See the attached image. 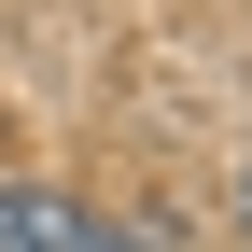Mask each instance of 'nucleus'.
Returning a JSON list of instances; mask_svg holds the SVG:
<instances>
[{"label": "nucleus", "instance_id": "obj_2", "mask_svg": "<svg viewBox=\"0 0 252 252\" xmlns=\"http://www.w3.org/2000/svg\"><path fill=\"white\" fill-rule=\"evenodd\" d=\"M70 252H154V238H140V224H98V210H84V238H70Z\"/></svg>", "mask_w": 252, "mask_h": 252}, {"label": "nucleus", "instance_id": "obj_1", "mask_svg": "<svg viewBox=\"0 0 252 252\" xmlns=\"http://www.w3.org/2000/svg\"><path fill=\"white\" fill-rule=\"evenodd\" d=\"M84 238V196H56V182H0V252H70Z\"/></svg>", "mask_w": 252, "mask_h": 252}]
</instances>
